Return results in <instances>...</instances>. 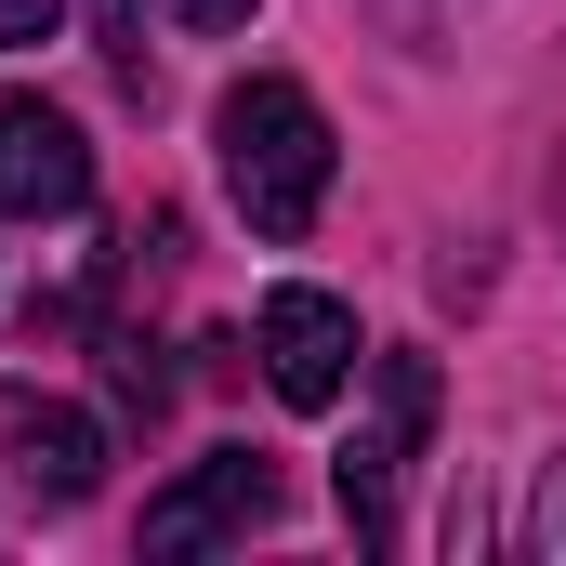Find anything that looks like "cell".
Returning a JSON list of instances; mask_svg holds the SVG:
<instances>
[{
	"mask_svg": "<svg viewBox=\"0 0 566 566\" xmlns=\"http://www.w3.org/2000/svg\"><path fill=\"white\" fill-rule=\"evenodd\" d=\"M211 145H224V185L251 211V238H303L329 211V119L303 80H238L211 106Z\"/></svg>",
	"mask_w": 566,
	"mask_h": 566,
	"instance_id": "cell-1",
	"label": "cell"
},
{
	"mask_svg": "<svg viewBox=\"0 0 566 566\" xmlns=\"http://www.w3.org/2000/svg\"><path fill=\"white\" fill-rule=\"evenodd\" d=\"M422 434H434V356L422 343H382V356H369V409H356V434H343V461H329L356 541L396 527V474L422 461Z\"/></svg>",
	"mask_w": 566,
	"mask_h": 566,
	"instance_id": "cell-2",
	"label": "cell"
},
{
	"mask_svg": "<svg viewBox=\"0 0 566 566\" xmlns=\"http://www.w3.org/2000/svg\"><path fill=\"white\" fill-rule=\"evenodd\" d=\"M264 514H277V461H264V448H211L198 474H171V488L145 501V554L185 566V554H211V541H251Z\"/></svg>",
	"mask_w": 566,
	"mask_h": 566,
	"instance_id": "cell-3",
	"label": "cell"
},
{
	"mask_svg": "<svg viewBox=\"0 0 566 566\" xmlns=\"http://www.w3.org/2000/svg\"><path fill=\"white\" fill-rule=\"evenodd\" d=\"M185 27H251V0H171Z\"/></svg>",
	"mask_w": 566,
	"mask_h": 566,
	"instance_id": "cell-8",
	"label": "cell"
},
{
	"mask_svg": "<svg viewBox=\"0 0 566 566\" xmlns=\"http://www.w3.org/2000/svg\"><path fill=\"white\" fill-rule=\"evenodd\" d=\"M53 13L66 0H0V40H53Z\"/></svg>",
	"mask_w": 566,
	"mask_h": 566,
	"instance_id": "cell-7",
	"label": "cell"
},
{
	"mask_svg": "<svg viewBox=\"0 0 566 566\" xmlns=\"http://www.w3.org/2000/svg\"><path fill=\"white\" fill-rule=\"evenodd\" d=\"M13 474H27L40 501H93V474H106L93 409H66V396H13Z\"/></svg>",
	"mask_w": 566,
	"mask_h": 566,
	"instance_id": "cell-6",
	"label": "cell"
},
{
	"mask_svg": "<svg viewBox=\"0 0 566 566\" xmlns=\"http://www.w3.org/2000/svg\"><path fill=\"white\" fill-rule=\"evenodd\" d=\"M251 356H264V382H277L290 409H329L369 356H356V303H329V290H264V329H251Z\"/></svg>",
	"mask_w": 566,
	"mask_h": 566,
	"instance_id": "cell-4",
	"label": "cell"
},
{
	"mask_svg": "<svg viewBox=\"0 0 566 566\" xmlns=\"http://www.w3.org/2000/svg\"><path fill=\"white\" fill-rule=\"evenodd\" d=\"M93 198V145L66 106H40V93H0V211H27V224H53V211H80Z\"/></svg>",
	"mask_w": 566,
	"mask_h": 566,
	"instance_id": "cell-5",
	"label": "cell"
}]
</instances>
